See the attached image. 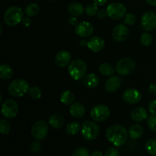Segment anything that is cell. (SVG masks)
I'll return each instance as SVG.
<instances>
[{
  "label": "cell",
  "mask_w": 156,
  "mask_h": 156,
  "mask_svg": "<svg viewBox=\"0 0 156 156\" xmlns=\"http://www.w3.org/2000/svg\"><path fill=\"white\" fill-rule=\"evenodd\" d=\"M128 132L124 126L119 124L110 126L106 131V137L110 143L114 146H121L125 144L128 138Z\"/></svg>",
  "instance_id": "6da1fadb"
},
{
  "label": "cell",
  "mask_w": 156,
  "mask_h": 156,
  "mask_svg": "<svg viewBox=\"0 0 156 156\" xmlns=\"http://www.w3.org/2000/svg\"><path fill=\"white\" fill-rule=\"evenodd\" d=\"M24 12L22 9L17 6L9 8L4 14V21L7 25L15 26L22 21Z\"/></svg>",
  "instance_id": "7a4b0ae2"
},
{
  "label": "cell",
  "mask_w": 156,
  "mask_h": 156,
  "mask_svg": "<svg viewBox=\"0 0 156 156\" xmlns=\"http://www.w3.org/2000/svg\"><path fill=\"white\" fill-rule=\"evenodd\" d=\"M87 71L86 63L82 59H75L69 64L68 72L70 76L75 80H79L85 77Z\"/></svg>",
  "instance_id": "3957f363"
},
{
  "label": "cell",
  "mask_w": 156,
  "mask_h": 156,
  "mask_svg": "<svg viewBox=\"0 0 156 156\" xmlns=\"http://www.w3.org/2000/svg\"><path fill=\"white\" fill-rule=\"evenodd\" d=\"M82 136L88 141L94 140L100 134V128L97 123L90 120H85L81 126Z\"/></svg>",
  "instance_id": "277c9868"
},
{
  "label": "cell",
  "mask_w": 156,
  "mask_h": 156,
  "mask_svg": "<svg viewBox=\"0 0 156 156\" xmlns=\"http://www.w3.org/2000/svg\"><path fill=\"white\" fill-rule=\"evenodd\" d=\"M29 84L22 79L12 81L9 86V92L14 97H22L28 91Z\"/></svg>",
  "instance_id": "5b68a950"
},
{
  "label": "cell",
  "mask_w": 156,
  "mask_h": 156,
  "mask_svg": "<svg viewBox=\"0 0 156 156\" xmlns=\"http://www.w3.org/2000/svg\"><path fill=\"white\" fill-rule=\"evenodd\" d=\"M136 69V62L131 58L126 57L120 59L116 65V71L120 76H129Z\"/></svg>",
  "instance_id": "8992f818"
},
{
  "label": "cell",
  "mask_w": 156,
  "mask_h": 156,
  "mask_svg": "<svg viewBox=\"0 0 156 156\" xmlns=\"http://www.w3.org/2000/svg\"><path fill=\"white\" fill-rule=\"evenodd\" d=\"M48 124L45 120H39L34 123L31 128V135L36 140H42L48 133Z\"/></svg>",
  "instance_id": "52a82bcc"
},
{
  "label": "cell",
  "mask_w": 156,
  "mask_h": 156,
  "mask_svg": "<svg viewBox=\"0 0 156 156\" xmlns=\"http://www.w3.org/2000/svg\"><path fill=\"white\" fill-rule=\"evenodd\" d=\"M107 13L109 18L114 20H118L123 18L126 15V9L122 3H111L107 8Z\"/></svg>",
  "instance_id": "ba28073f"
},
{
  "label": "cell",
  "mask_w": 156,
  "mask_h": 156,
  "mask_svg": "<svg viewBox=\"0 0 156 156\" xmlns=\"http://www.w3.org/2000/svg\"><path fill=\"white\" fill-rule=\"evenodd\" d=\"M18 105L15 101L8 99L2 105V114L7 119L14 118L18 113Z\"/></svg>",
  "instance_id": "9c48e42d"
},
{
  "label": "cell",
  "mask_w": 156,
  "mask_h": 156,
  "mask_svg": "<svg viewBox=\"0 0 156 156\" xmlns=\"http://www.w3.org/2000/svg\"><path fill=\"white\" fill-rule=\"evenodd\" d=\"M111 111L108 107L104 105H98L94 107L91 111V117L93 120L102 122L106 120L110 117Z\"/></svg>",
  "instance_id": "30bf717a"
},
{
  "label": "cell",
  "mask_w": 156,
  "mask_h": 156,
  "mask_svg": "<svg viewBox=\"0 0 156 156\" xmlns=\"http://www.w3.org/2000/svg\"><path fill=\"white\" fill-rule=\"evenodd\" d=\"M141 26L146 31H152L156 29V15L153 12H146L142 16Z\"/></svg>",
  "instance_id": "8fae6325"
},
{
  "label": "cell",
  "mask_w": 156,
  "mask_h": 156,
  "mask_svg": "<svg viewBox=\"0 0 156 156\" xmlns=\"http://www.w3.org/2000/svg\"><path fill=\"white\" fill-rule=\"evenodd\" d=\"M75 31L78 36L81 37H88L94 32V27L88 21H82L78 23L75 27Z\"/></svg>",
  "instance_id": "7c38bea8"
},
{
  "label": "cell",
  "mask_w": 156,
  "mask_h": 156,
  "mask_svg": "<svg viewBox=\"0 0 156 156\" xmlns=\"http://www.w3.org/2000/svg\"><path fill=\"white\" fill-rule=\"evenodd\" d=\"M123 98L126 103L134 105L141 101L142 94L136 88H128L123 92Z\"/></svg>",
  "instance_id": "4fadbf2b"
},
{
  "label": "cell",
  "mask_w": 156,
  "mask_h": 156,
  "mask_svg": "<svg viewBox=\"0 0 156 156\" xmlns=\"http://www.w3.org/2000/svg\"><path fill=\"white\" fill-rule=\"evenodd\" d=\"M129 37V29L125 24H118L113 30V37L117 42H123Z\"/></svg>",
  "instance_id": "5bb4252c"
},
{
  "label": "cell",
  "mask_w": 156,
  "mask_h": 156,
  "mask_svg": "<svg viewBox=\"0 0 156 156\" xmlns=\"http://www.w3.org/2000/svg\"><path fill=\"white\" fill-rule=\"evenodd\" d=\"M72 56L69 52L66 50H61L56 53L55 56V62L59 67H66L71 62Z\"/></svg>",
  "instance_id": "9a60e30c"
},
{
  "label": "cell",
  "mask_w": 156,
  "mask_h": 156,
  "mask_svg": "<svg viewBox=\"0 0 156 156\" xmlns=\"http://www.w3.org/2000/svg\"><path fill=\"white\" fill-rule=\"evenodd\" d=\"M122 83V80L119 76H111L106 81L105 85V88L108 92L112 93L119 89Z\"/></svg>",
  "instance_id": "2e32d148"
},
{
  "label": "cell",
  "mask_w": 156,
  "mask_h": 156,
  "mask_svg": "<svg viewBox=\"0 0 156 156\" xmlns=\"http://www.w3.org/2000/svg\"><path fill=\"white\" fill-rule=\"evenodd\" d=\"M87 47L92 52H99L103 50L105 47V41L101 37H92L88 41Z\"/></svg>",
  "instance_id": "e0dca14e"
},
{
  "label": "cell",
  "mask_w": 156,
  "mask_h": 156,
  "mask_svg": "<svg viewBox=\"0 0 156 156\" xmlns=\"http://www.w3.org/2000/svg\"><path fill=\"white\" fill-rule=\"evenodd\" d=\"M130 116L134 121L143 122L148 117V111L143 107H138L131 111Z\"/></svg>",
  "instance_id": "ac0fdd59"
},
{
  "label": "cell",
  "mask_w": 156,
  "mask_h": 156,
  "mask_svg": "<svg viewBox=\"0 0 156 156\" xmlns=\"http://www.w3.org/2000/svg\"><path fill=\"white\" fill-rule=\"evenodd\" d=\"M70 114L75 118H81L85 114V108L80 102L72 104L69 108Z\"/></svg>",
  "instance_id": "d6986e66"
},
{
  "label": "cell",
  "mask_w": 156,
  "mask_h": 156,
  "mask_svg": "<svg viewBox=\"0 0 156 156\" xmlns=\"http://www.w3.org/2000/svg\"><path fill=\"white\" fill-rule=\"evenodd\" d=\"M64 123H65L64 118L59 114H53L49 118V124L54 129H59L63 126Z\"/></svg>",
  "instance_id": "ffe728a7"
},
{
  "label": "cell",
  "mask_w": 156,
  "mask_h": 156,
  "mask_svg": "<svg viewBox=\"0 0 156 156\" xmlns=\"http://www.w3.org/2000/svg\"><path fill=\"white\" fill-rule=\"evenodd\" d=\"M68 12L71 15L74 17H79L82 15L84 12V7L79 2H72L68 6Z\"/></svg>",
  "instance_id": "44dd1931"
},
{
  "label": "cell",
  "mask_w": 156,
  "mask_h": 156,
  "mask_svg": "<svg viewBox=\"0 0 156 156\" xmlns=\"http://www.w3.org/2000/svg\"><path fill=\"white\" fill-rule=\"evenodd\" d=\"M83 82L88 88H94L98 85L99 79L95 74H88L84 77Z\"/></svg>",
  "instance_id": "7402d4cb"
},
{
  "label": "cell",
  "mask_w": 156,
  "mask_h": 156,
  "mask_svg": "<svg viewBox=\"0 0 156 156\" xmlns=\"http://www.w3.org/2000/svg\"><path fill=\"white\" fill-rule=\"evenodd\" d=\"M128 134H129V136L133 140L140 139L143 134V128L139 124H133L129 127Z\"/></svg>",
  "instance_id": "603a6c76"
},
{
  "label": "cell",
  "mask_w": 156,
  "mask_h": 156,
  "mask_svg": "<svg viewBox=\"0 0 156 156\" xmlns=\"http://www.w3.org/2000/svg\"><path fill=\"white\" fill-rule=\"evenodd\" d=\"M99 72L105 76H111L115 73V69L111 64L104 62L99 66Z\"/></svg>",
  "instance_id": "cb8c5ba5"
},
{
  "label": "cell",
  "mask_w": 156,
  "mask_h": 156,
  "mask_svg": "<svg viewBox=\"0 0 156 156\" xmlns=\"http://www.w3.org/2000/svg\"><path fill=\"white\" fill-rule=\"evenodd\" d=\"M13 75V69L7 64H2L0 66V78L2 79H9Z\"/></svg>",
  "instance_id": "d4e9b609"
},
{
  "label": "cell",
  "mask_w": 156,
  "mask_h": 156,
  "mask_svg": "<svg viewBox=\"0 0 156 156\" xmlns=\"http://www.w3.org/2000/svg\"><path fill=\"white\" fill-rule=\"evenodd\" d=\"M81 125L79 122L77 121H73L70 122L67 124L66 128V132L67 134L70 136L76 135L79 133V131L81 129Z\"/></svg>",
  "instance_id": "484cf974"
},
{
  "label": "cell",
  "mask_w": 156,
  "mask_h": 156,
  "mask_svg": "<svg viewBox=\"0 0 156 156\" xmlns=\"http://www.w3.org/2000/svg\"><path fill=\"white\" fill-rule=\"evenodd\" d=\"M75 100L74 94L73 92L69 91H65L61 94L60 101L66 105H72L73 104Z\"/></svg>",
  "instance_id": "4316f807"
},
{
  "label": "cell",
  "mask_w": 156,
  "mask_h": 156,
  "mask_svg": "<svg viewBox=\"0 0 156 156\" xmlns=\"http://www.w3.org/2000/svg\"><path fill=\"white\" fill-rule=\"evenodd\" d=\"M40 12V7L37 3H30L25 8V13L27 16H36Z\"/></svg>",
  "instance_id": "83f0119b"
},
{
  "label": "cell",
  "mask_w": 156,
  "mask_h": 156,
  "mask_svg": "<svg viewBox=\"0 0 156 156\" xmlns=\"http://www.w3.org/2000/svg\"><path fill=\"white\" fill-rule=\"evenodd\" d=\"M153 42V37H152V34L148 32H145V33L142 34L140 36V43L143 44V46H150Z\"/></svg>",
  "instance_id": "f1b7e54d"
},
{
  "label": "cell",
  "mask_w": 156,
  "mask_h": 156,
  "mask_svg": "<svg viewBox=\"0 0 156 156\" xmlns=\"http://www.w3.org/2000/svg\"><path fill=\"white\" fill-rule=\"evenodd\" d=\"M146 149L151 155L156 156V140H149L146 143Z\"/></svg>",
  "instance_id": "f546056e"
},
{
  "label": "cell",
  "mask_w": 156,
  "mask_h": 156,
  "mask_svg": "<svg viewBox=\"0 0 156 156\" xmlns=\"http://www.w3.org/2000/svg\"><path fill=\"white\" fill-rule=\"evenodd\" d=\"M27 93H28V95L30 96L31 98L35 99V100L41 98V96H42V92H41V90L37 86H34V87H31V88H29Z\"/></svg>",
  "instance_id": "4dcf8cb0"
},
{
  "label": "cell",
  "mask_w": 156,
  "mask_h": 156,
  "mask_svg": "<svg viewBox=\"0 0 156 156\" xmlns=\"http://www.w3.org/2000/svg\"><path fill=\"white\" fill-rule=\"evenodd\" d=\"M11 129V125L9 122L5 119H2L0 121V131L1 133L5 135L9 133Z\"/></svg>",
  "instance_id": "1f68e13d"
},
{
  "label": "cell",
  "mask_w": 156,
  "mask_h": 156,
  "mask_svg": "<svg viewBox=\"0 0 156 156\" xmlns=\"http://www.w3.org/2000/svg\"><path fill=\"white\" fill-rule=\"evenodd\" d=\"M98 5L94 3H90V4L87 5L85 7V13L88 15V16H94L97 15L98 12Z\"/></svg>",
  "instance_id": "d6a6232c"
},
{
  "label": "cell",
  "mask_w": 156,
  "mask_h": 156,
  "mask_svg": "<svg viewBox=\"0 0 156 156\" xmlns=\"http://www.w3.org/2000/svg\"><path fill=\"white\" fill-rule=\"evenodd\" d=\"M147 126L151 130L156 132V114H152L148 117Z\"/></svg>",
  "instance_id": "836d02e7"
},
{
  "label": "cell",
  "mask_w": 156,
  "mask_h": 156,
  "mask_svg": "<svg viewBox=\"0 0 156 156\" xmlns=\"http://www.w3.org/2000/svg\"><path fill=\"white\" fill-rule=\"evenodd\" d=\"M73 156H89V151L85 147H79L73 151Z\"/></svg>",
  "instance_id": "e575fe53"
},
{
  "label": "cell",
  "mask_w": 156,
  "mask_h": 156,
  "mask_svg": "<svg viewBox=\"0 0 156 156\" xmlns=\"http://www.w3.org/2000/svg\"><path fill=\"white\" fill-rule=\"evenodd\" d=\"M136 21V17L133 15V14H127L125 16L124 20H123V23L126 25H133Z\"/></svg>",
  "instance_id": "d590c367"
},
{
  "label": "cell",
  "mask_w": 156,
  "mask_h": 156,
  "mask_svg": "<svg viewBox=\"0 0 156 156\" xmlns=\"http://www.w3.org/2000/svg\"><path fill=\"white\" fill-rule=\"evenodd\" d=\"M41 149V143H39V140H36L31 143L30 145V152H34V153H37V152H40Z\"/></svg>",
  "instance_id": "8d00e7d4"
},
{
  "label": "cell",
  "mask_w": 156,
  "mask_h": 156,
  "mask_svg": "<svg viewBox=\"0 0 156 156\" xmlns=\"http://www.w3.org/2000/svg\"><path fill=\"white\" fill-rule=\"evenodd\" d=\"M119 152L115 147H109L105 152V156H119Z\"/></svg>",
  "instance_id": "74e56055"
},
{
  "label": "cell",
  "mask_w": 156,
  "mask_h": 156,
  "mask_svg": "<svg viewBox=\"0 0 156 156\" xmlns=\"http://www.w3.org/2000/svg\"><path fill=\"white\" fill-rule=\"evenodd\" d=\"M149 111L152 114H156V100H152L149 102Z\"/></svg>",
  "instance_id": "f35d334b"
},
{
  "label": "cell",
  "mask_w": 156,
  "mask_h": 156,
  "mask_svg": "<svg viewBox=\"0 0 156 156\" xmlns=\"http://www.w3.org/2000/svg\"><path fill=\"white\" fill-rule=\"evenodd\" d=\"M97 17L100 19H102V18H105V17L108 15V13H107V10H105V9H100V10L98 11L97 12Z\"/></svg>",
  "instance_id": "ab89813d"
},
{
  "label": "cell",
  "mask_w": 156,
  "mask_h": 156,
  "mask_svg": "<svg viewBox=\"0 0 156 156\" xmlns=\"http://www.w3.org/2000/svg\"><path fill=\"white\" fill-rule=\"evenodd\" d=\"M149 92L152 95H156V84H152L149 87Z\"/></svg>",
  "instance_id": "60d3db41"
},
{
  "label": "cell",
  "mask_w": 156,
  "mask_h": 156,
  "mask_svg": "<svg viewBox=\"0 0 156 156\" xmlns=\"http://www.w3.org/2000/svg\"><path fill=\"white\" fill-rule=\"evenodd\" d=\"M22 23L24 26L28 27V26H30V24H31V20H30V18H29V16L24 17L22 19Z\"/></svg>",
  "instance_id": "b9f144b4"
},
{
  "label": "cell",
  "mask_w": 156,
  "mask_h": 156,
  "mask_svg": "<svg viewBox=\"0 0 156 156\" xmlns=\"http://www.w3.org/2000/svg\"><path fill=\"white\" fill-rule=\"evenodd\" d=\"M69 23L71 25L76 26L78 24V23H79V21H78V19L76 18V17L73 16L69 19Z\"/></svg>",
  "instance_id": "7bdbcfd3"
},
{
  "label": "cell",
  "mask_w": 156,
  "mask_h": 156,
  "mask_svg": "<svg viewBox=\"0 0 156 156\" xmlns=\"http://www.w3.org/2000/svg\"><path fill=\"white\" fill-rule=\"evenodd\" d=\"M92 1H93V3H94V4L97 5L101 6L106 4L108 0H92Z\"/></svg>",
  "instance_id": "ee69618b"
},
{
  "label": "cell",
  "mask_w": 156,
  "mask_h": 156,
  "mask_svg": "<svg viewBox=\"0 0 156 156\" xmlns=\"http://www.w3.org/2000/svg\"><path fill=\"white\" fill-rule=\"evenodd\" d=\"M91 156H103V154L100 152V151H94L91 153Z\"/></svg>",
  "instance_id": "f6af8a7d"
},
{
  "label": "cell",
  "mask_w": 156,
  "mask_h": 156,
  "mask_svg": "<svg viewBox=\"0 0 156 156\" xmlns=\"http://www.w3.org/2000/svg\"><path fill=\"white\" fill-rule=\"evenodd\" d=\"M146 2L152 6H156V0H146Z\"/></svg>",
  "instance_id": "bcb514c9"
},
{
  "label": "cell",
  "mask_w": 156,
  "mask_h": 156,
  "mask_svg": "<svg viewBox=\"0 0 156 156\" xmlns=\"http://www.w3.org/2000/svg\"><path fill=\"white\" fill-rule=\"evenodd\" d=\"M87 44H88V41H84V40H82V41H81L80 42H79V45H80L81 47H85V46H87Z\"/></svg>",
  "instance_id": "7dc6e473"
},
{
  "label": "cell",
  "mask_w": 156,
  "mask_h": 156,
  "mask_svg": "<svg viewBox=\"0 0 156 156\" xmlns=\"http://www.w3.org/2000/svg\"><path fill=\"white\" fill-rule=\"evenodd\" d=\"M47 1H53V0H47Z\"/></svg>",
  "instance_id": "c3c4849f"
}]
</instances>
